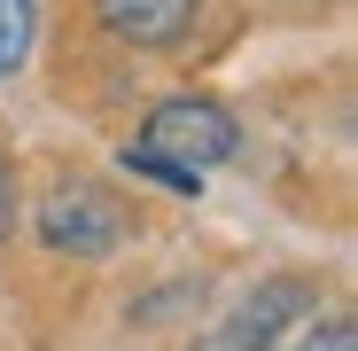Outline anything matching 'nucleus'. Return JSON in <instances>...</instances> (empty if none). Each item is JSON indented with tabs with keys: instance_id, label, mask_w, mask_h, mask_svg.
<instances>
[{
	"instance_id": "0eeeda50",
	"label": "nucleus",
	"mask_w": 358,
	"mask_h": 351,
	"mask_svg": "<svg viewBox=\"0 0 358 351\" xmlns=\"http://www.w3.org/2000/svg\"><path fill=\"white\" fill-rule=\"evenodd\" d=\"M296 351H358V328L343 312H327V320H312V336L296 343Z\"/></svg>"
},
{
	"instance_id": "7ed1b4c3",
	"label": "nucleus",
	"mask_w": 358,
	"mask_h": 351,
	"mask_svg": "<svg viewBox=\"0 0 358 351\" xmlns=\"http://www.w3.org/2000/svg\"><path fill=\"white\" fill-rule=\"evenodd\" d=\"M304 312H312V289L296 281V273H273V281H257V289H250V297L234 305L210 336H195L187 351H273Z\"/></svg>"
},
{
	"instance_id": "39448f33",
	"label": "nucleus",
	"mask_w": 358,
	"mask_h": 351,
	"mask_svg": "<svg viewBox=\"0 0 358 351\" xmlns=\"http://www.w3.org/2000/svg\"><path fill=\"white\" fill-rule=\"evenodd\" d=\"M31 32H39V0H0V78H16V71H24Z\"/></svg>"
},
{
	"instance_id": "f03ea898",
	"label": "nucleus",
	"mask_w": 358,
	"mask_h": 351,
	"mask_svg": "<svg viewBox=\"0 0 358 351\" xmlns=\"http://www.w3.org/2000/svg\"><path fill=\"white\" fill-rule=\"evenodd\" d=\"M141 149L187 164V172H210V164H234V156H242V125H234L218 102H203V94H171V102L148 109Z\"/></svg>"
},
{
	"instance_id": "6e6552de",
	"label": "nucleus",
	"mask_w": 358,
	"mask_h": 351,
	"mask_svg": "<svg viewBox=\"0 0 358 351\" xmlns=\"http://www.w3.org/2000/svg\"><path fill=\"white\" fill-rule=\"evenodd\" d=\"M16 234V164L0 156V242H8Z\"/></svg>"
},
{
	"instance_id": "20e7f679",
	"label": "nucleus",
	"mask_w": 358,
	"mask_h": 351,
	"mask_svg": "<svg viewBox=\"0 0 358 351\" xmlns=\"http://www.w3.org/2000/svg\"><path fill=\"white\" fill-rule=\"evenodd\" d=\"M94 8H101V24L125 47H179L195 32L203 0H94Z\"/></svg>"
},
{
	"instance_id": "f257e3e1",
	"label": "nucleus",
	"mask_w": 358,
	"mask_h": 351,
	"mask_svg": "<svg viewBox=\"0 0 358 351\" xmlns=\"http://www.w3.org/2000/svg\"><path fill=\"white\" fill-rule=\"evenodd\" d=\"M125 234H133V219H125V203H117L101 180H63L39 203V242L55 258H109Z\"/></svg>"
},
{
	"instance_id": "423d86ee",
	"label": "nucleus",
	"mask_w": 358,
	"mask_h": 351,
	"mask_svg": "<svg viewBox=\"0 0 358 351\" xmlns=\"http://www.w3.org/2000/svg\"><path fill=\"white\" fill-rule=\"evenodd\" d=\"M125 172H141V180H164V188H179V195H203V172H187V164H171V156H156V149H125Z\"/></svg>"
}]
</instances>
